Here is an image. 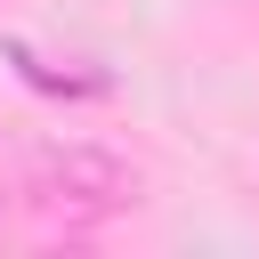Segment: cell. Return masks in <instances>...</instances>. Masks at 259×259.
<instances>
[{"label": "cell", "mask_w": 259, "mask_h": 259, "mask_svg": "<svg viewBox=\"0 0 259 259\" xmlns=\"http://www.w3.org/2000/svg\"><path fill=\"white\" fill-rule=\"evenodd\" d=\"M49 202L57 210H73V219H105V210H121L130 202V170L121 162H105V154H89V146H73V154H57L49 162Z\"/></svg>", "instance_id": "obj_1"}]
</instances>
